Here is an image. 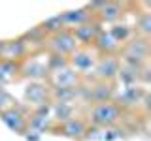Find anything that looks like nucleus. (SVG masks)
I'll use <instances>...</instances> for the list:
<instances>
[{"label":"nucleus","instance_id":"1","mask_svg":"<svg viewBox=\"0 0 151 141\" xmlns=\"http://www.w3.org/2000/svg\"><path fill=\"white\" fill-rule=\"evenodd\" d=\"M93 117L98 124H111V122L117 120L119 111H117V107L111 105V103H100V105L93 111Z\"/></svg>","mask_w":151,"mask_h":141},{"label":"nucleus","instance_id":"2","mask_svg":"<svg viewBox=\"0 0 151 141\" xmlns=\"http://www.w3.org/2000/svg\"><path fill=\"white\" fill-rule=\"evenodd\" d=\"M53 47L57 51H60V53H70V51L76 47V38L70 36V34H60V36L55 38Z\"/></svg>","mask_w":151,"mask_h":141},{"label":"nucleus","instance_id":"3","mask_svg":"<svg viewBox=\"0 0 151 141\" xmlns=\"http://www.w3.org/2000/svg\"><path fill=\"white\" fill-rule=\"evenodd\" d=\"M98 72H100L102 77H113V75L117 73V60L113 58H104L100 68H98Z\"/></svg>","mask_w":151,"mask_h":141},{"label":"nucleus","instance_id":"4","mask_svg":"<svg viewBox=\"0 0 151 141\" xmlns=\"http://www.w3.org/2000/svg\"><path fill=\"white\" fill-rule=\"evenodd\" d=\"M57 81H59V85H60L63 88H66V87H70V85L76 81V75H74L72 72H68V70H64V72H60V73H59Z\"/></svg>","mask_w":151,"mask_h":141},{"label":"nucleus","instance_id":"5","mask_svg":"<svg viewBox=\"0 0 151 141\" xmlns=\"http://www.w3.org/2000/svg\"><path fill=\"white\" fill-rule=\"evenodd\" d=\"M27 96L30 98V100L42 102V100H44V96H45V90H44V87H40V85H34V87H30L27 90Z\"/></svg>","mask_w":151,"mask_h":141},{"label":"nucleus","instance_id":"6","mask_svg":"<svg viewBox=\"0 0 151 141\" xmlns=\"http://www.w3.org/2000/svg\"><path fill=\"white\" fill-rule=\"evenodd\" d=\"M85 15H87V13H85L83 11V9H78V11H68V13H64V15L63 17H60V19H63V21H66V23H81L83 21V19H85Z\"/></svg>","mask_w":151,"mask_h":141},{"label":"nucleus","instance_id":"7","mask_svg":"<svg viewBox=\"0 0 151 141\" xmlns=\"http://www.w3.org/2000/svg\"><path fill=\"white\" fill-rule=\"evenodd\" d=\"M74 64L78 66L79 70H87V68H91V64H93V58L89 55H78L74 58Z\"/></svg>","mask_w":151,"mask_h":141},{"label":"nucleus","instance_id":"8","mask_svg":"<svg viewBox=\"0 0 151 141\" xmlns=\"http://www.w3.org/2000/svg\"><path fill=\"white\" fill-rule=\"evenodd\" d=\"M119 13H121V9H119L117 4H106V6H104V17L106 19H115Z\"/></svg>","mask_w":151,"mask_h":141},{"label":"nucleus","instance_id":"9","mask_svg":"<svg viewBox=\"0 0 151 141\" xmlns=\"http://www.w3.org/2000/svg\"><path fill=\"white\" fill-rule=\"evenodd\" d=\"M76 34H78V38H79V40H85V41H89V40H91V38H93L94 30H93L91 26H79Z\"/></svg>","mask_w":151,"mask_h":141},{"label":"nucleus","instance_id":"10","mask_svg":"<svg viewBox=\"0 0 151 141\" xmlns=\"http://www.w3.org/2000/svg\"><path fill=\"white\" fill-rule=\"evenodd\" d=\"M81 130H83L81 122H70V124L66 126V132H68L70 135H78V134H81Z\"/></svg>","mask_w":151,"mask_h":141},{"label":"nucleus","instance_id":"11","mask_svg":"<svg viewBox=\"0 0 151 141\" xmlns=\"http://www.w3.org/2000/svg\"><path fill=\"white\" fill-rule=\"evenodd\" d=\"M142 28H144L145 32L149 30V17H145V19H144V23H142Z\"/></svg>","mask_w":151,"mask_h":141},{"label":"nucleus","instance_id":"12","mask_svg":"<svg viewBox=\"0 0 151 141\" xmlns=\"http://www.w3.org/2000/svg\"><path fill=\"white\" fill-rule=\"evenodd\" d=\"M2 53H4V43L0 41V55H2Z\"/></svg>","mask_w":151,"mask_h":141}]
</instances>
